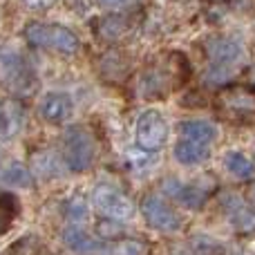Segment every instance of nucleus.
Segmentation results:
<instances>
[{
	"label": "nucleus",
	"mask_w": 255,
	"mask_h": 255,
	"mask_svg": "<svg viewBox=\"0 0 255 255\" xmlns=\"http://www.w3.org/2000/svg\"><path fill=\"white\" fill-rule=\"evenodd\" d=\"M61 211L70 222H83L85 217H88V202H85L83 195L72 193L63 199Z\"/></svg>",
	"instance_id": "22"
},
{
	"label": "nucleus",
	"mask_w": 255,
	"mask_h": 255,
	"mask_svg": "<svg viewBox=\"0 0 255 255\" xmlns=\"http://www.w3.org/2000/svg\"><path fill=\"white\" fill-rule=\"evenodd\" d=\"M128 72H130V63H128L126 54L121 52H110L101 58V74L106 76L108 81L117 83V81L126 79Z\"/></svg>",
	"instance_id": "19"
},
{
	"label": "nucleus",
	"mask_w": 255,
	"mask_h": 255,
	"mask_svg": "<svg viewBox=\"0 0 255 255\" xmlns=\"http://www.w3.org/2000/svg\"><path fill=\"white\" fill-rule=\"evenodd\" d=\"M34 170L38 172V175H43L45 179L61 175V172H58V163H56V159H54L52 152L38 154V157H36V161H34Z\"/></svg>",
	"instance_id": "23"
},
{
	"label": "nucleus",
	"mask_w": 255,
	"mask_h": 255,
	"mask_svg": "<svg viewBox=\"0 0 255 255\" xmlns=\"http://www.w3.org/2000/svg\"><path fill=\"white\" fill-rule=\"evenodd\" d=\"M143 253L145 247L141 242H136V240H124L117 247V255H143Z\"/></svg>",
	"instance_id": "24"
},
{
	"label": "nucleus",
	"mask_w": 255,
	"mask_h": 255,
	"mask_svg": "<svg viewBox=\"0 0 255 255\" xmlns=\"http://www.w3.org/2000/svg\"><path fill=\"white\" fill-rule=\"evenodd\" d=\"M20 213V204H18V197H13L11 193L0 195V235H4L9 229H11L13 220Z\"/></svg>",
	"instance_id": "21"
},
{
	"label": "nucleus",
	"mask_w": 255,
	"mask_h": 255,
	"mask_svg": "<svg viewBox=\"0 0 255 255\" xmlns=\"http://www.w3.org/2000/svg\"><path fill=\"white\" fill-rule=\"evenodd\" d=\"M22 128V110L18 103L7 101L0 106V139H11Z\"/></svg>",
	"instance_id": "16"
},
{
	"label": "nucleus",
	"mask_w": 255,
	"mask_h": 255,
	"mask_svg": "<svg viewBox=\"0 0 255 255\" xmlns=\"http://www.w3.org/2000/svg\"><path fill=\"white\" fill-rule=\"evenodd\" d=\"M179 136L186 141H195L202 145H213L217 139V128L211 121H202V119H190L179 124Z\"/></svg>",
	"instance_id": "13"
},
{
	"label": "nucleus",
	"mask_w": 255,
	"mask_h": 255,
	"mask_svg": "<svg viewBox=\"0 0 255 255\" xmlns=\"http://www.w3.org/2000/svg\"><path fill=\"white\" fill-rule=\"evenodd\" d=\"M38 115L52 126L67 124L74 115V101L65 92H47L38 103Z\"/></svg>",
	"instance_id": "11"
},
{
	"label": "nucleus",
	"mask_w": 255,
	"mask_h": 255,
	"mask_svg": "<svg viewBox=\"0 0 255 255\" xmlns=\"http://www.w3.org/2000/svg\"><path fill=\"white\" fill-rule=\"evenodd\" d=\"M251 202H253V206H255V186L251 188Z\"/></svg>",
	"instance_id": "27"
},
{
	"label": "nucleus",
	"mask_w": 255,
	"mask_h": 255,
	"mask_svg": "<svg viewBox=\"0 0 255 255\" xmlns=\"http://www.w3.org/2000/svg\"><path fill=\"white\" fill-rule=\"evenodd\" d=\"M172 154H175V159L181 166H199V163H204L211 157V145H202V143H195V141L179 139Z\"/></svg>",
	"instance_id": "15"
},
{
	"label": "nucleus",
	"mask_w": 255,
	"mask_h": 255,
	"mask_svg": "<svg viewBox=\"0 0 255 255\" xmlns=\"http://www.w3.org/2000/svg\"><path fill=\"white\" fill-rule=\"evenodd\" d=\"M141 213H143V220L148 222L152 229L163 231V233H175L181 229L184 220L181 215L159 195H145L141 199Z\"/></svg>",
	"instance_id": "8"
},
{
	"label": "nucleus",
	"mask_w": 255,
	"mask_h": 255,
	"mask_svg": "<svg viewBox=\"0 0 255 255\" xmlns=\"http://www.w3.org/2000/svg\"><path fill=\"white\" fill-rule=\"evenodd\" d=\"M190 70H188V61H186L184 54L175 52L168 54L166 61H154L141 72L139 76V85H136V92L143 99H163L170 92L179 90L186 83Z\"/></svg>",
	"instance_id": "1"
},
{
	"label": "nucleus",
	"mask_w": 255,
	"mask_h": 255,
	"mask_svg": "<svg viewBox=\"0 0 255 255\" xmlns=\"http://www.w3.org/2000/svg\"><path fill=\"white\" fill-rule=\"evenodd\" d=\"M25 38L34 47L54 49L61 54H76L81 49V40L70 27L58 22H40L31 20L25 25Z\"/></svg>",
	"instance_id": "5"
},
{
	"label": "nucleus",
	"mask_w": 255,
	"mask_h": 255,
	"mask_svg": "<svg viewBox=\"0 0 255 255\" xmlns=\"http://www.w3.org/2000/svg\"><path fill=\"white\" fill-rule=\"evenodd\" d=\"M63 157L72 172H88L97 159V143L90 130H85L83 126L67 128L63 136Z\"/></svg>",
	"instance_id": "6"
},
{
	"label": "nucleus",
	"mask_w": 255,
	"mask_h": 255,
	"mask_svg": "<svg viewBox=\"0 0 255 255\" xmlns=\"http://www.w3.org/2000/svg\"><path fill=\"white\" fill-rule=\"evenodd\" d=\"M195 249H197L199 253H204V255H208V253H213V251H222L220 249V244L215 242V240H211V238H204V235H199V238H195Z\"/></svg>",
	"instance_id": "25"
},
{
	"label": "nucleus",
	"mask_w": 255,
	"mask_h": 255,
	"mask_svg": "<svg viewBox=\"0 0 255 255\" xmlns=\"http://www.w3.org/2000/svg\"><path fill=\"white\" fill-rule=\"evenodd\" d=\"M0 181L4 186H9V188H29L34 184V175H31V170L27 166L13 161L0 170Z\"/></svg>",
	"instance_id": "18"
},
{
	"label": "nucleus",
	"mask_w": 255,
	"mask_h": 255,
	"mask_svg": "<svg viewBox=\"0 0 255 255\" xmlns=\"http://www.w3.org/2000/svg\"><path fill=\"white\" fill-rule=\"evenodd\" d=\"M224 166H226V170H229L233 177H238V179H251L253 177V161L247 157V154L238 152V150L226 154Z\"/></svg>",
	"instance_id": "20"
},
{
	"label": "nucleus",
	"mask_w": 255,
	"mask_h": 255,
	"mask_svg": "<svg viewBox=\"0 0 255 255\" xmlns=\"http://www.w3.org/2000/svg\"><path fill=\"white\" fill-rule=\"evenodd\" d=\"M161 188H163V193L170 195L175 202H179L181 206L195 208V211H199L208 199V193L204 188H199V186H195V184H184V181L172 179V177L163 179Z\"/></svg>",
	"instance_id": "12"
},
{
	"label": "nucleus",
	"mask_w": 255,
	"mask_h": 255,
	"mask_svg": "<svg viewBox=\"0 0 255 255\" xmlns=\"http://www.w3.org/2000/svg\"><path fill=\"white\" fill-rule=\"evenodd\" d=\"M204 49H206L208 65H211L206 74L208 83H224L229 76H233L240 70V63L244 58V47L235 36H211Z\"/></svg>",
	"instance_id": "2"
},
{
	"label": "nucleus",
	"mask_w": 255,
	"mask_h": 255,
	"mask_svg": "<svg viewBox=\"0 0 255 255\" xmlns=\"http://www.w3.org/2000/svg\"><path fill=\"white\" fill-rule=\"evenodd\" d=\"M92 204L101 215L110 217V220H128L134 213V204L126 197L121 190L112 188V186H97L92 193Z\"/></svg>",
	"instance_id": "9"
},
{
	"label": "nucleus",
	"mask_w": 255,
	"mask_h": 255,
	"mask_svg": "<svg viewBox=\"0 0 255 255\" xmlns=\"http://www.w3.org/2000/svg\"><path fill=\"white\" fill-rule=\"evenodd\" d=\"M99 25H101L99 27V34L106 40H119L121 36L132 29V20L128 13H112V16H106V18H101Z\"/></svg>",
	"instance_id": "17"
},
{
	"label": "nucleus",
	"mask_w": 255,
	"mask_h": 255,
	"mask_svg": "<svg viewBox=\"0 0 255 255\" xmlns=\"http://www.w3.org/2000/svg\"><path fill=\"white\" fill-rule=\"evenodd\" d=\"M134 139L141 150L154 152L168 141V124L161 112L157 110H143L136 117L134 124Z\"/></svg>",
	"instance_id": "7"
},
{
	"label": "nucleus",
	"mask_w": 255,
	"mask_h": 255,
	"mask_svg": "<svg viewBox=\"0 0 255 255\" xmlns=\"http://www.w3.org/2000/svg\"><path fill=\"white\" fill-rule=\"evenodd\" d=\"M220 206L233 229L242 231V233H253L255 231V211L240 197L238 193H222L220 195Z\"/></svg>",
	"instance_id": "10"
},
{
	"label": "nucleus",
	"mask_w": 255,
	"mask_h": 255,
	"mask_svg": "<svg viewBox=\"0 0 255 255\" xmlns=\"http://www.w3.org/2000/svg\"><path fill=\"white\" fill-rule=\"evenodd\" d=\"M215 110L224 121L253 126L255 124V85L229 83L217 92Z\"/></svg>",
	"instance_id": "3"
},
{
	"label": "nucleus",
	"mask_w": 255,
	"mask_h": 255,
	"mask_svg": "<svg viewBox=\"0 0 255 255\" xmlns=\"http://www.w3.org/2000/svg\"><path fill=\"white\" fill-rule=\"evenodd\" d=\"M63 244L76 253H94L101 249V242H99L94 235L85 233V231L76 224L67 226V229L63 231Z\"/></svg>",
	"instance_id": "14"
},
{
	"label": "nucleus",
	"mask_w": 255,
	"mask_h": 255,
	"mask_svg": "<svg viewBox=\"0 0 255 255\" xmlns=\"http://www.w3.org/2000/svg\"><path fill=\"white\" fill-rule=\"evenodd\" d=\"M0 83L16 97H29L36 92V72L20 49L0 47Z\"/></svg>",
	"instance_id": "4"
},
{
	"label": "nucleus",
	"mask_w": 255,
	"mask_h": 255,
	"mask_svg": "<svg viewBox=\"0 0 255 255\" xmlns=\"http://www.w3.org/2000/svg\"><path fill=\"white\" fill-rule=\"evenodd\" d=\"M97 2L103 9H119V7H124L128 0H97Z\"/></svg>",
	"instance_id": "26"
},
{
	"label": "nucleus",
	"mask_w": 255,
	"mask_h": 255,
	"mask_svg": "<svg viewBox=\"0 0 255 255\" xmlns=\"http://www.w3.org/2000/svg\"><path fill=\"white\" fill-rule=\"evenodd\" d=\"M217 2H220V0H217Z\"/></svg>",
	"instance_id": "28"
}]
</instances>
